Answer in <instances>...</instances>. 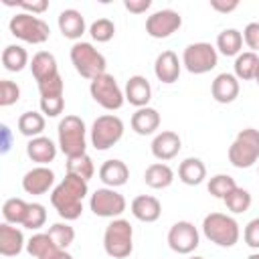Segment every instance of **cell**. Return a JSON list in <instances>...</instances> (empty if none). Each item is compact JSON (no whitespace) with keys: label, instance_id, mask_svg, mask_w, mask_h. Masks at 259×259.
Returning <instances> with one entry per match:
<instances>
[{"label":"cell","instance_id":"6da1fadb","mask_svg":"<svg viewBox=\"0 0 259 259\" xmlns=\"http://www.w3.org/2000/svg\"><path fill=\"white\" fill-rule=\"evenodd\" d=\"M89 192L87 180L67 174L51 192V204L57 208L59 217L65 221H75L83 212V198Z\"/></svg>","mask_w":259,"mask_h":259},{"label":"cell","instance_id":"7a4b0ae2","mask_svg":"<svg viewBox=\"0 0 259 259\" xmlns=\"http://www.w3.org/2000/svg\"><path fill=\"white\" fill-rule=\"evenodd\" d=\"M59 148L67 158L87 154V127L79 115H65L59 121Z\"/></svg>","mask_w":259,"mask_h":259},{"label":"cell","instance_id":"3957f363","mask_svg":"<svg viewBox=\"0 0 259 259\" xmlns=\"http://www.w3.org/2000/svg\"><path fill=\"white\" fill-rule=\"evenodd\" d=\"M103 249L113 259H125L134 251V229L125 219H113L103 233Z\"/></svg>","mask_w":259,"mask_h":259},{"label":"cell","instance_id":"277c9868","mask_svg":"<svg viewBox=\"0 0 259 259\" xmlns=\"http://www.w3.org/2000/svg\"><path fill=\"white\" fill-rule=\"evenodd\" d=\"M71 63H73L75 71L81 77L89 79V81H93L99 75L107 73L105 71V67H107L105 57L91 42H85V40H77L71 47Z\"/></svg>","mask_w":259,"mask_h":259},{"label":"cell","instance_id":"5b68a950","mask_svg":"<svg viewBox=\"0 0 259 259\" xmlns=\"http://www.w3.org/2000/svg\"><path fill=\"white\" fill-rule=\"evenodd\" d=\"M202 233L210 243H214L219 247H233L241 235L239 223L233 217L223 214V212L206 214L202 221Z\"/></svg>","mask_w":259,"mask_h":259},{"label":"cell","instance_id":"8992f818","mask_svg":"<svg viewBox=\"0 0 259 259\" xmlns=\"http://www.w3.org/2000/svg\"><path fill=\"white\" fill-rule=\"evenodd\" d=\"M259 160V130L245 127L229 146V162L235 168H251Z\"/></svg>","mask_w":259,"mask_h":259},{"label":"cell","instance_id":"52a82bcc","mask_svg":"<svg viewBox=\"0 0 259 259\" xmlns=\"http://www.w3.org/2000/svg\"><path fill=\"white\" fill-rule=\"evenodd\" d=\"M8 28H10L12 36H16L24 42H30V45H42L51 36L49 24L42 18H38L34 14H28V12L14 14L8 22Z\"/></svg>","mask_w":259,"mask_h":259},{"label":"cell","instance_id":"ba28073f","mask_svg":"<svg viewBox=\"0 0 259 259\" xmlns=\"http://www.w3.org/2000/svg\"><path fill=\"white\" fill-rule=\"evenodd\" d=\"M123 130L125 127H123L121 117H117L113 113L99 115L91 125V146L99 152H105L121 140Z\"/></svg>","mask_w":259,"mask_h":259},{"label":"cell","instance_id":"9c48e42d","mask_svg":"<svg viewBox=\"0 0 259 259\" xmlns=\"http://www.w3.org/2000/svg\"><path fill=\"white\" fill-rule=\"evenodd\" d=\"M219 63V51L210 42H192L182 53V65L192 75H204Z\"/></svg>","mask_w":259,"mask_h":259},{"label":"cell","instance_id":"30bf717a","mask_svg":"<svg viewBox=\"0 0 259 259\" xmlns=\"http://www.w3.org/2000/svg\"><path fill=\"white\" fill-rule=\"evenodd\" d=\"M89 93H91L95 103H99L103 109H109V111L119 109L125 101V95H123L121 87L117 85L115 77L109 75V73H103L97 79H93L89 83Z\"/></svg>","mask_w":259,"mask_h":259},{"label":"cell","instance_id":"8fae6325","mask_svg":"<svg viewBox=\"0 0 259 259\" xmlns=\"http://www.w3.org/2000/svg\"><path fill=\"white\" fill-rule=\"evenodd\" d=\"M89 208L93 210L95 217H103V219H117L123 210H125V198L123 194H119L115 188L103 186L97 188L91 198H89Z\"/></svg>","mask_w":259,"mask_h":259},{"label":"cell","instance_id":"7c38bea8","mask_svg":"<svg viewBox=\"0 0 259 259\" xmlns=\"http://www.w3.org/2000/svg\"><path fill=\"white\" fill-rule=\"evenodd\" d=\"M198 231L190 221H178L168 231V245L174 253L188 255L198 247Z\"/></svg>","mask_w":259,"mask_h":259},{"label":"cell","instance_id":"4fadbf2b","mask_svg":"<svg viewBox=\"0 0 259 259\" xmlns=\"http://www.w3.org/2000/svg\"><path fill=\"white\" fill-rule=\"evenodd\" d=\"M182 26V16L172 8L156 10L146 18V32L152 38H168Z\"/></svg>","mask_w":259,"mask_h":259},{"label":"cell","instance_id":"5bb4252c","mask_svg":"<svg viewBox=\"0 0 259 259\" xmlns=\"http://www.w3.org/2000/svg\"><path fill=\"white\" fill-rule=\"evenodd\" d=\"M55 184V172L49 166H36L22 176V188L28 194H47Z\"/></svg>","mask_w":259,"mask_h":259},{"label":"cell","instance_id":"9a60e30c","mask_svg":"<svg viewBox=\"0 0 259 259\" xmlns=\"http://www.w3.org/2000/svg\"><path fill=\"white\" fill-rule=\"evenodd\" d=\"M182 148V140L176 132H170V130H164L160 132L154 140H152V156L160 162H166V160H172L178 156Z\"/></svg>","mask_w":259,"mask_h":259},{"label":"cell","instance_id":"2e32d148","mask_svg":"<svg viewBox=\"0 0 259 259\" xmlns=\"http://www.w3.org/2000/svg\"><path fill=\"white\" fill-rule=\"evenodd\" d=\"M180 69H182V63L178 61V55H176L174 51H162V53L156 57L154 75L158 77V81H162V83H166V85L178 81Z\"/></svg>","mask_w":259,"mask_h":259},{"label":"cell","instance_id":"e0dca14e","mask_svg":"<svg viewBox=\"0 0 259 259\" xmlns=\"http://www.w3.org/2000/svg\"><path fill=\"white\" fill-rule=\"evenodd\" d=\"M210 93L217 103H233L239 97V79L233 73H219L210 85Z\"/></svg>","mask_w":259,"mask_h":259},{"label":"cell","instance_id":"ac0fdd59","mask_svg":"<svg viewBox=\"0 0 259 259\" xmlns=\"http://www.w3.org/2000/svg\"><path fill=\"white\" fill-rule=\"evenodd\" d=\"M123 95H125V101H130L134 107H148L150 99H152V85L146 77L142 75H134L127 79L125 83V89H123Z\"/></svg>","mask_w":259,"mask_h":259},{"label":"cell","instance_id":"d6986e66","mask_svg":"<svg viewBox=\"0 0 259 259\" xmlns=\"http://www.w3.org/2000/svg\"><path fill=\"white\" fill-rule=\"evenodd\" d=\"M26 156H28L32 162H36L38 166H47L49 162L55 160V156H57V146H55V142H53L51 138L38 136V138L28 140V144H26Z\"/></svg>","mask_w":259,"mask_h":259},{"label":"cell","instance_id":"ffe728a7","mask_svg":"<svg viewBox=\"0 0 259 259\" xmlns=\"http://www.w3.org/2000/svg\"><path fill=\"white\" fill-rule=\"evenodd\" d=\"M132 214L142 221V223H154L160 219L162 214V204L156 196H150V194H140L132 200Z\"/></svg>","mask_w":259,"mask_h":259},{"label":"cell","instance_id":"44dd1931","mask_svg":"<svg viewBox=\"0 0 259 259\" xmlns=\"http://www.w3.org/2000/svg\"><path fill=\"white\" fill-rule=\"evenodd\" d=\"M26 247L24 235L18 227H12L10 223L0 225V255L4 257H14Z\"/></svg>","mask_w":259,"mask_h":259},{"label":"cell","instance_id":"7402d4cb","mask_svg":"<svg viewBox=\"0 0 259 259\" xmlns=\"http://www.w3.org/2000/svg\"><path fill=\"white\" fill-rule=\"evenodd\" d=\"M99 178L105 186L109 188H117V186H123L130 178V168L125 166V162L121 160H105L99 168Z\"/></svg>","mask_w":259,"mask_h":259},{"label":"cell","instance_id":"603a6c76","mask_svg":"<svg viewBox=\"0 0 259 259\" xmlns=\"http://www.w3.org/2000/svg\"><path fill=\"white\" fill-rule=\"evenodd\" d=\"M59 30L63 32L65 38H71V40H77L83 36L85 32V18L79 10L75 8H65L61 14H59Z\"/></svg>","mask_w":259,"mask_h":259},{"label":"cell","instance_id":"cb8c5ba5","mask_svg":"<svg viewBox=\"0 0 259 259\" xmlns=\"http://www.w3.org/2000/svg\"><path fill=\"white\" fill-rule=\"evenodd\" d=\"M30 71H32V77L36 79V83L59 75V67H57L55 55L49 53V51H38L30 61Z\"/></svg>","mask_w":259,"mask_h":259},{"label":"cell","instance_id":"d4e9b609","mask_svg":"<svg viewBox=\"0 0 259 259\" xmlns=\"http://www.w3.org/2000/svg\"><path fill=\"white\" fill-rule=\"evenodd\" d=\"M160 127V113L154 107H140L132 115V130L138 136H150Z\"/></svg>","mask_w":259,"mask_h":259},{"label":"cell","instance_id":"484cf974","mask_svg":"<svg viewBox=\"0 0 259 259\" xmlns=\"http://www.w3.org/2000/svg\"><path fill=\"white\" fill-rule=\"evenodd\" d=\"M144 182L150 186V188H168L172 182H174V170L164 164V162H154L146 168L144 172Z\"/></svg>","mask_w":259,"mask_h":259},{"label":"cell","instance_id":"4316f807","mask_svg":"<svg viewBox=\"0 0 259 259\" xmlns=\"http://www.w3.org/2000/svg\"><path fill=\"white\" fill-rule=\"evenodd\" d=\"M178 178L188 186H198L206 178V166L200 158H186L178 166Z\"/></svg>","mask_w":259,"mask_h":259},{"label":"cell","instance_id":"83f0119b","mask_svg":"<svg viewBox=\"0 0 259 259\" xmlns=\"http://www.w3.org/2000/svg\"><path fill=\"white\" fill-rule=\"evenodd\" d=\"M241 47H243V32H239L237 28H225L223 32H219V36H217V49L225 57H237V55H241Z\"/></svg>","mask_w":259,"mask_h":259},{"label":"cell","instance_id":"f1b7e54d","mask_svg":"<svg viewBox=\"0 0 259 259\" xmlns=\"http://www.w3.org/2000/svg\"><path fill=\"white\" fill-rule=\"evenodd\" d=\"M2 65L10 73H18L28 65V53L20 45H8L2 51Z\"/></svg>","mask_w":259,"mask_h":259},{"label":"cell","instance_id":"f546056e","mask_svg":"<svg viewBox=\"0 0 259 259\" xmlns=\"http://www.w3.org/2000/svg\"><path fill=\"white\" fill-rule=\"evenodd\" d=\"M18 132L26 138H38L45 132V117L38 111H24L18 117Z\"/></svg>","mask_w":259,"mask_h":259},{"label":"cell","instance_id":"4dcf8cb0","mask_svg":"<svg viewBox=\"0 0 259 259\" xmlns=\"http://www.w3.org/2000/svg\"><path fill=\"white\" fill-rule=\"evenodd\" d=\"M233 67H235V77L237 79H243V81L255 79V73L259 69V57H257V53H251V51L241 53V55H237Z\"/></svg>","mask_w":259,"mask_h":259},{"label":"cell","instance_id":"1f68e13d","mask_svg":"<svg viewBox=\"0 0 259 259\" xmlns=\"http://www.w3.org/2000/svg\"><path fill=\"white\" fill-rule=\"evenodd\" d=\"M26 210H28V202H24L22 198H8L4 200L2 204V217H4V223H10V225H22L24 223V217H26Z\"/></svg>","mask_w":259,"mask_h":259},{"label":"cell","instance_id":"d6a6232c","mask_svg":"<svg viewBox=\"0 0 259 259\" xmlns=\"http://www.w3.org/2000/svg\"><path fill=\"white\" fill-rule=\"evenodd\" d=\"M67 174L79 176V178L89 182V178L95 174V166H93L91 156L81 154V156H75V158H67Z\"/></svg>","mask_w":259,"mask_h":259},{"label":"cell","instance_id":"836d02e7","mask_svg":"<svg viewBox=\"0 0 259 259\" xmlns=\"http://www.w3.org/2000/svg\"><path fill=\"white\" fill-rule=\"evenodd\" d=\"M225 204H227V208H229L231 212L241 214V212L249 210V206H251V194H249V190L237 186V188H233V190L225 196Z\"/></svg>","mask_w":259,"mask_h":259},{"label":"cell","instance_id":"e575fe53","mask_svg":"<svg viewBox=\"0 0 259 259\" xmlns=\"http://www.w3.org/2000/svg\"><path fill=\"white\" fill-rule=\"evenodd\" d=\"M49 237L59 249H67L75 241V229L67 223H55L49 227Z\"/></svg>","mask_w":259,"mask_h":259},{"label":"cell","instance_id":"d590c367","mask_svg":"<svg viewBox=\"0 0 259 259\" xmlns=\"http://www.w3.org/2000/svg\"><path fill=\"white\" fill-rule=\"evenodd\" d=\"M208 192L214 196V198H221V200H225V196L233 190V188H237V182H235V178L233 176H229V174H217V176H212L210 180H208Z\"/></svg>","mask_w":259,"mask_h":259},{"label":"cell","instance_id":"8d00e7d4","mask_svg":"<svg viewBox=\"0 0 259 259\" xmlns=\"http://www.w3.org/2000/svg\"><path fill=\"white\" fill-rule=\"evenodd\" d=\"M47 223V210L40 202H28V210H26V217H24V223L22 227L24 229H30V231H38L40 227H45Z\"/></svg>","mask_w":259,"mask_h":259},{"label":"cell","instance_id":"74e56055","mask_svg":"<svg viewBox=\"0 0 259 259\" xmlns=\"http://www.w3.org/2000/svg\"><path fill=\"white\" fill-rule=\"evenodd\" d=\"M89 34L93 40L97 42H107L113 38L115 34V24L109 20V18H97L91 26H89Z\"/></svg>","mask_w":259,"mask_h":259},{"label":"cell","instance_id":"f35d334b","mask_svg":"<svg viewBox=\"0 0 259 259\" xmlns=\"http://www.w3.org/2000/svg\"><path fill=\"white\" fill-rule=\"evenodd\" d=\"M53 247H57L55 243H53V239L49 237V233H36V235H32L28 241H26V251L32 255V257H42L49 249H53Z\"/></svg>","mask_w":259,"mask_h":259},{"label":"cell","instance_id":"ab89813d","mask_svg":"<svg viewBox=\"0 0 259 259\" xmlns=\"http://www.w3.org/2000/svg\"><path fill=\"white\" fill-rule=\"evenodd\" d=\"M18 99H20V87L10 79H2L0 81V105L8 107V105H14Z\"/></svg>","mask_w":259,"mask_h":259},{"label":"cell","instance_id":"60d3db41","mask_svg":"<svg viewBox=\"0 0 259 259\" xmlns=\"http://www.w3.org/2000/svg\"><path fill=\"white\" fill-rule=\"evenodd\" d=\"M36 85H38L40 97H63V77L61 75H55V77L40 81Z\"/></svg>","mask_w":259,"mask_h":259},{"label":"cell","instance_id":"b9f144b4","mask_svg":"<svg viewBox=\"0 0 259 259\" xmlns=\"http://www.w3.org/2000/svg\"><path fill=\"white\" fill-rule=\"evenodd\" d=\"M63 107H65L63 97H40V111L49 117H57L59 113H63Z\"/></svg>","mask_w":259,"mask_h":259},{"label":"cell","instance_id":"7bdbcfd3","mask_svg":"<svg viewBox=\"0 0 259 259\" xmlns=\"http://www.w3.org/2000/svg\"><path fill=\"white\" fill-rule=\"evenodd\" d=\"M243 40L251 49V53L259 51V22H249L243 30Z\"/></svg>","mask_w":259,"mask_h":259},{"label":"cell","instance_id":"ee69618b","mask_svg":"<svg viewBox=\"0 0 259 259\" xmlns=\"http://www.w3.org/2000/svg\"><path fill=\"white\" fill-rule=\"evenodd\" d=\"M243 239L251 249H259V217L247 223L243 231Z\"/></svg>","mask_w":259,"mask_h":259},{"label":"cell","instance_id":"f6af8a7d","mask_svg":"<svg viewBox=\"0 0 259 259\" xmlns=\"http://www.w3.org/2000/svg\"><path fill=\"white\" fill-rule=\"evenodd\" d=\"M16 6H20L24 12L36 16V14H40V12H45L49 8V2L47 0H32V2H16Z\"/></svg>","mask_w":259,"mask_h":259},{"label":"cell","instance_id":"bcb514c9","mask_svg":"<svg viewBox=\"0 0 259 259\" xmlns=\"http://www.w3.org/2000/svg\"><path fill=\"white\" fill-rule=\"evenodd\" d=\"M210 8L221 14H229L239 8V0H210Z\"/></svg>","mask_w":259,"mask_h":259},{"label":"cell","instance_id":"7dc6e473","mask_svg":"<svg viewBox=\"0 0 259 259\" xmlns=\"http://www.w3.org/2000/svg\"><path fill=\"white\" fill-rule=\"evenodd\" d=\"M123 6L134 14H142L152 6V0H123Z\"/></svg>","mask_w":259,"mask_h":259},{"label":"cell","instance_id":"c3c4849f","mask_svg":"<svg viewBox=\"0 0 259 259\" xmlns=\"http://www.w3.org/2000/svg\"><path fill=\"white\" fill-rule=\"evenodd\" d=\"M38 259H73V255L67 251V249H59V247H53V249H49L42 257H38Z\"/></svg>","mask_w":259,"mask_h":259},{"label":"cell","instance_id":"681fc988","mask_svg":"<svg viewBox=\"0 0 259 259\" xmlns=\"http://www.w3.org/2000/svg\"><path fill=\"white\" fill-rule=\"evenodd\" d=\"M8 150H10V130H8V125L2 123V152L6 154Z\"/></svg>","mask_w":259,"mask_h":259},{"label":"cell","instance_id":"f907efd6","mask_svg":"<svg viewBox=\"0 0 259 259\" xmlns=\"http://www.w3.org/2000/svg\"><path fill=\"white\" fill-rule=\"evenodd\" d=\"M247 259H259V253H253V255H249Z\"/></svg>","mask_w":259,"mask_h":259},{"label":"cell","instance_id":"816d5d0a","mask_svg":"<svg viewBox=\"0 0 259 259\" xmlns=\"http://www.w3.org/2000/svg\"><path fill=\"white\" fill-rule=\"evenodd\" d=\"M255 81H257V85H259V69H257V73H255Z\"/></svg>","mask_w":259,"mask_h":259},{"label":"cell","instance_id":"f5cc1de1","mask_svg":"<svg viewBox=\"0 0 259 259\" xmlns=\"http://www.w3.org/2000/svg\"><path fill=\"white\" fill-rule=\"evenodd\" d=\"M188 259H204V257H200V255H194V257H188Z\"/></svg>","mask_w":259,"mask_h":259}]
</instances>
